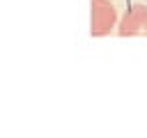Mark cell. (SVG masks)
Masks as SVG:
<instances>
[{
  "mask_svg": "<svg viewBox=\"0 0 147 138\" xmlns=\"http://www.w3.org/2000/svg\"><path fill=\"white\" fill-rule=\"evenodd\" d=\"M90 34L92 37H103L115 28L117 23V9L110 5V0H90Z\"/></svg>",
  "mask_w": 147,
  "mask_h": 138,
  "instance_id": "6da1fadb",
  "label": "cell"
},
{
  "mask_svg": "<svg viewBox=\"0 0 147 138\" xmlns=\"http://www.w3.org/2000/svg\"><path fill=\"white\" fill-rule=\"evenodd\" d=\"M119 37H136V34H147V7L145 5H133L126 9V14L119 21L117 28Z\"/></svg>",
  "mask_w": 147,
  "mask_h": 138,
  "instance_id": "7a4b0ae2",
  "label": "cell"
}]
</instances>
